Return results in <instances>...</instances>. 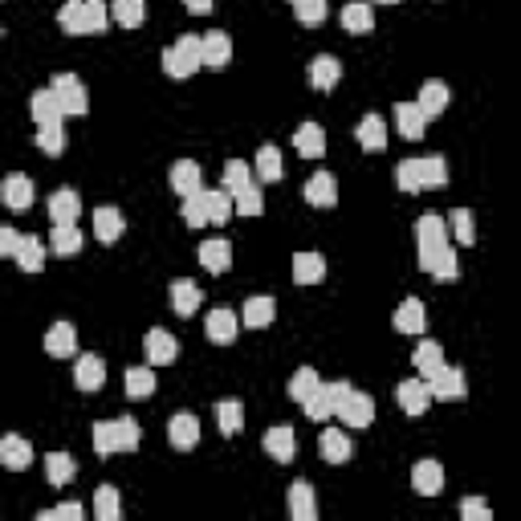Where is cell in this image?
I'll use <instances>...</instances> for the list:
<instances>
[{
    "label": "cell",
    "instance_id": "7dc6e473",
    "mask_svg": "<svg viewBox=\"0 0 521 521\" xmlns=\"http://www.w3.org/2000/svg\"><path fill=\"white\" fill-rule=\"evenodd\" d=\"M155 391V371L151 367H131L126 371V396L131 399H151Z\"/></svg>",
    "mask_w": 521,
    "mask_h": 521
},
{
    "label": "cell",
    "instance_id": "e0dca14e",
    "mask_svg": "<svg viewBox=\"0 0 521 521\" xmlns=\"http://www.w3.org/2000/svg\"><path fill=\"white\" fill-rule=\"evenodd\" d=\"M338 20H342V29L347 33L363 37V33L375 29V9H371V0H350L347 9L338 12Z\"/></svg>",
    "mask_w": 521,
    "mask_h": 521
},
{
    "label": "cell",
    "instance_id": "7402d4cb",
    "mask_svg": "<svg viewBox=\"0 0 521 521\" xmlns=\"http://www.w3.org/2000/svg\"><path fill=\"white\" fill-rule=\"evenodd\" d=\"M273 318H277V301L265 298V293H260V298H249L244 301V309H241V322L249 330H269Z\"/></svg>",
    "mask_w": 521,
    "mask_h": 521
},
{
    "label": "cell",
    "instance_id": "94428289",
    "mask_svg": "<svg viewBox=\"0 0 521 521\" xmlns=\"http://www.w3.org/2000/svg\"><path fill=\"white\" fill-rule=\"evenodd\" d=\"M82 517H86V509H82L77 501H61L58 509H41L37 513V521H82Z\"/></svg>",
    "mask_w": 521,
    "mask_h": 521
},
{
    "label": "cell",
    "instance_id": "d6986e66",
    "mask_svg": "<svg viewBox=\"0 0 521 521\" xmlns=\"http://www.w3.org/2000/svg\"><path fill=\"white\" fill-rule=\"evenodd\" d=\"M167 180H172V188L180 196H196L204 188V172H200V164H196V159H175Z\"/></svg>",
    "mask_w": 521,
    "mask_h": 521
},
{
    "label": "cell",
    "instance_id": "ba28073f",
    "mask_svg": "<svg viewBox=\"0 0 521 521\" xmlns=\"http://www.w3.org/2000/svg\"><path fill=\"white\" fill-rule=\"evenodd\" d=\"M241 326L244 322L232 309H208V318H204V330H208V338H212L216 347H232L236 334H241Z\"/></svg>",
    "mask_w": 521,
    "mask_h": 521
},
{
    "label": "cell",
    "instance_id": "484cf974",
    "mask_svg": "<svg viewBox=\"0 0 521 521\" xmlns=\"http://www.w3.org/2000/svg\"><path fill=\"white\" fill-rule=\"evenodd\" d=\"M338 82H342V66H338V58L318 53V58L309 61V86L314 90H334Z\"/></svg>",
    "mask_w": 521,
    "mask_h": 521
},
{
    "label": "cell",
    "instance_id": "3957f363",
    "mask_svg": "<svg viewBox=\"0 0 521 521\" xmlns=\"http://www.w3.org/2000/svg\"><path fill=\"white\" fill-rule=\"evenodd\" d=\"M428 383H432V396L440 399V404H461V399L469 396V379H464V371L461 367H448V363L436 371Z\"/></svg>",
    "mask_w": 521,
    "mask_h": 521
},
{
    "label": "cell",
    "instance_id": "6f0895ef",
    "mask_svg": "<svg viewBox=\"0 0 521 521\" xmlns=\"http://www.w3.org/2000/svg\"><path fill=\"white\" fill-rule=\"evenodd\" d=\"M249 184H252V167L241 164V159H228V164H224V188H228V192H241V188H249Z\"/></svg>",
    "mask_w": 521,
    "mask_h": 521
},
{
    "label": "cell",
    "instance_id": "ab89813d",
    "mask_svg": "<svg viewBox=\"0 0 521 521\" xmlns=\"http://www.w3.org/2000/svg\"><path fill=\"white\" fill-rule=\"evenodd\" d=\"M58 25L69 37H86V0H66L58 12Z\"/></svg>",
    "mask_w": 521,
    "mask_h": 521
},
{
    "label": "cell",
    "instance_id": "816d5d0a",
    "mask_svg": "<svg viewBox=\"0 0 521 521\" xmlns=\"http://www.w3.org/2000/svg\"><path fill=\"white\" fill-rule=\"evenodd\" d=\"M326 12H330L326 0H293V17H298L306 29L322 25V20H326Z\"/></svg>",
    "mask_w": 521,
    "mask_h": 521
},
{
    "label": "cell",
    "instance_id": "52a82bcc",
    "mask_svg": "<svg viewBox=\"0 0 521 521\" xmlns=\"http://www.w3.org/2000/svg\"><path fill=\"white\" fill-rule=\"evenodd\" d=\"M53 90H58L66 115H86L90 110V94H86V86H82V77L77 74H58L53 77Z\"/></svg>",
    "mask_w": 521,
    "mask_h": 521
},
{
    "label": "cell",
    "instance_id": "d6a6232c",
    "mask_svg": "<svg viewBox=\"0 0 521 521\" xmlns=\"http://www.w3.org/2000/svg\"><path fill=\"white\" fill-rule=\"evenodd\" d=\"M200 260H204V269H208V273H228V265H232V244L224 241V236H212V241H204V244H200Z\"/></svg>",
    "mask_w": 521,
    "mask_h": 521
},
{
    "label": "cell",
    "instance_id": "8d00e7d4",
    "mask_svg": "<svg viewBox=\"0 0 521 521\" xmlns=\"http://www.w3.org/2000/svg\"><path fill=\"white\" fill-rule=\"evenodd\" d=\"M45 477H49V485H53V489H66V485L77 477L74 456H69V453H49L45 456Z\"/></svg>",
    "mask_w": 521,
    "mask_h": 521
},
{
    "label": "cell",
    "instance_id": "7bdbcfd3",
    "mask_svg": "<svg viewBox=\"0 0 521 521\" xmlns=\"http://www.w3.org/2000/svg\"><path fill=\"white\" fill-rule=\"evenodd\" d=\"M216 420H220L224 436H236L244 428V404L241 399H220V404H216Z\"/></svg>",
    "mask_w": 521,
    "mask_h": 521
},
{
    "label": "cell",
    "instance_id": "f907efd6",
    "mask_svg": "<svg viewBox=\"0 0 521 521\" xmlns=\"http://www.w3.org/2000/svg\"><path fill=\"white\" fill-rule=\"evenodd\" d=\"M232 212H236V200H232L228 188H216V192H208V216H212V224H228Z\"/></svg>",
    "mask_w": 521,
    "mask_h": 521
},
{
    "label": "cell",
    "instance_id": "bcb514c9",
    "mask_svg": "<svg viewBox=\"0 0 521 521\" xmlns=\"http://www.w3.org/2000/svg\"><path fill=\"white\" fill-rule=\"evenodd\" d=\"M301 407H306V415L314 420V424H326V420H338V404L326 396V387H318V391H314V396H309Z\"/></svg>",
    "mask_w": 521,
    "mask_h": 521
},
{
    "label": "cell",
    "instance_id": "d590c367",
    "mask_svg": "<svg viewBox=\"0 0 521 521\" xmlns=\"http://www.w3.org/2000/svg\"><path fill=\"white\" fill-rule=\"evenodd\" d=\"M123 212L118 208H94V236L102 244H115L118 236H123Z\"/></svg>",
    "mask_w": 521,
    "mask_h": 521
},
{
    "label": "cell",
    "instance_id": "8992f818",
    "mask_svg": "<svg viewBox=\"0 0 521 521\" xmlns=\"http://www.w3.org/2000/svg\"><path fill=\"white\" fill-rule=\"evenodd\" d=\"M143 355L151 367H172L175 358H180V338L167 334V330H151L143 338Z\"/></svg>",
    "mask_w": 521,
    "mask_h": 521
},
{
    "label": "cell",
    "instance_id": "03108f58",
    "mask_svg": "<svg viewBox=\"0 0 521 521\" xmlns=\"http://www.w3.org/2000/svg\"><path fill=\"white\" fill-rule=\"evenodd\" d=\"M383 4H399V0H383Z\"/></svg>",
    "mask_w": 521,
    "mask_h": 521
},
{
    "label": "cell",
    "instance_id": "603a6c76",
    "mask_svg": "<svg viewBox=\"0 0 521 521\" xmlns=\"http://www.w3.org/2000/svg\"><path fill=\"white\" fill-rule=\"evenodd\" d=\"M412 489L420 493V497H436V493L445 489V469L436 461H420L412 469Z\"/></svg>",
    "mask_w": 521,
    "mask_h": 521
},
{
    "label": "cell",
    "instance_id": "d4e9b609",
    "mask_svg": "<svg viewBox=\"0 0 521 521\" xmlns=\"http://www.w3.org/2000/svg\"><path fill=\"white\" fill-rule=\"evenodd\" d=\"M306 204H314V208H334V204H338V180H334V175H330V172L309 175Z\"/></svg>",
    "mask_w": 521,
    "mask_h": 521
},
{
    "label": "cell",
    "instance_id": "ac0fdd59",
    "mask_svg": "<svg viewBox=\"0 0 521 521\" xmlns=\"http://www.w3.org/2000/svg\"><path fill=\"white\" fill-rule=\"evenodd\" d=\"M200 301H204V290L196 285V281H188V277L172 281V309L180 314V318H192L196 309H200Z\"/></svg>",
    "mask_w": 521,
    "mask_h": 521
},
{
    "label": "cell",
    "instance_id": "7a4b0ae2",
    "mask_svg": "<svg viewBox=\"0 0 521 521\" xmlns=\"http://www.w3.org/2000/svg\"><path fill=\"white\" fill-rule=\"evenodd\" d=\"M415 244H420V257H432L448 244V220L436 212H424L415 220Z\"/></svg>",
    "mask_w": 521,
    "mask_h": 521
},
{
    "label": "cell",
    "instance_id": "836d02e7",
    "mask_svg": "<svg viewBox=\"0 0 521 521\" xmlns=\"http://www.w3.org/2000/svg\"><path fill=\"white\" fill-rule=\"evenodd\" d=\"M355 135H358V147H363V151L375 155V151H383L387 147V123L379 115H363V123H358Z\"/></svg>",
    "mask_w": 521,
    "mask_h": 521
},
{
    "label": "cell",
    "instance_id": "8fae6325",
    "mask_svg": "<svg viewBox=\"0 0 521 521\" xmlns=\"http://www.w3.org/2000/svg\"><path fill=\"white\" fill-rule=\"evenodd\" d=\"M167 440H172V448H180V453L196 448L200 445V420H196L192 412H175L172 424H167Z\"/></svg>",
    "mask_w": 521,
    "mask_h": 521
},
{
    "label": "cell",
    "instance_id": "681fc988",
    "mask_svg": "<svg viewBox=\"0 0 521 521\" xmlns=\"http://www.w3.org/2000/svg\"><path fill=\"white\" fill-rule=\"evenodd\" d=\"M115 440H118V453H135L139 440H143V428H139V420H131V415L115 420Z\"/></svg>",
    "mask_w": 521,
    "mask_h": 521
},
{
    "label": "cell",
    "instance_id": "680465c9",
    "mask_svg": "<svg viewBox=\"0 0 521 521\" xmlns=\"http://www.w3.org/2000/svg\"><path fill=\"white\" fill-rule=\"evenodd\" d=\"M37 147L45 155H61L66 151V131H61V123H49L37 131Z\"/></svg>",
    "mask_w": 521,
    "mask_h": 521
},
{
    "label": "cell",
    "instance_id": "5bb4252c",
    "mask_svg": "<svg viewBox=\"0 0 521 521\" xmlns=\"http://www.w3.org/2000/svg\"><path fill=\"white\" fill-rule=\"evenodd\" d=\"M77 216H82V196L74 188H58L49 196V220L53 224H77Z\"/></svg>",
    "mask_w": 521,
    "mask_h": 521
},
{
    "label": "cell",
    "instance_id": "ee69618b",
    "mask_svg": "<svg viewBox=\"0 0 521 521\" xmlns=\"http://www.w3.org/2000/svg\"><path fill=\"white\" fill-rule=\"evenodd\" d=\"M184 224L188 228H204V224H212V216H208V188H200L196 196H184Z\"/></svg>",
    "mask_w": 521,
    "mask_h": 521
},
{
    "label": "cell",
    "instance_id": "74e56055",
    "mask_svg": "<svg viewBox=\"0 0 521 521\" xmlns=\"http://www.w3.org/2000/svg\"><path fill=\"white\" fill-rule=\"evenodd\" d=\"M252 167H257V175H260V184H277L281 175H285V167H281V151L273 143H265L257 151V159H252Z\"/></svg>",
    "mask_w": 521,
    "mask_h": 521
},
{
    "label": "cell",
    "instance_id": "b9f144b4",
    "mask_svg": "<svg viewBox=\"0 0 521 521\" xmlns=\"http://www.w3.org/2000/svg\"><path fill=\"white\" fill-rule=\"evenodd\" d=\"M318 387H322L318 371H314V367H301V371H293V379H290V387H285V391H290L293 404H306V399L314 396Z\"/></svg>",
    "mask_w": 521,
    "mask_h": 521
},
{
    "label": "cell",
    "instance_id": "f35d334b",
    "mask_svg": "<svg viewBox=\"0 0 521 521\" xmlns=\"http://www.w3.org/2000/svg\"><path fill=\"white\" fill-rule=\"evenodd\" d=\"M110 17H115V25H123V29H139L147 20V4L143 0H110Z\"/></svg>",
    "mask_w": 521,
    "mask_h": 521
},
{
    "label": "cell",
    "instance_id": "f5cc1de1",
    "mask_svg": "<svg viewBox=\"0 0 521 521\" xmlns=\"http://www.w3.org/2000/svg\"><path fill=\"white\" fill-rule=\"evenodd\" d=\"M396 184L399 192H424V175H420V159H404V164L396 167Z\"/></svg>",
    "mask_w": 521,
    "mask_h": 521
},
{
    "label": "cell",
    "instance_id": "83f0119b",
    "mask_svg": "<svg viewBox=\"0 0 521 521\" xmlns=\"http://www.w3.org/2000/svg\"><path fill=\"white\" fill-rule=\"evenodd\" d=\"M0 196H4V204H9L12 212H25L33 204V180L29 175H20V172H12L9 180H4V188H0Z\"/></svg>",
    "mask_w": 521,
    "mask_h": 521
},
{
    "label": "cell",
    "instance_id": "ffe728a7",
    "mask_svg": "<svg viewBox=\"0 0 521 521\" xmlns=\"http://www.w3.org/2000/svg\"><path fill=\"white\" fill-rule=\"evenodd\" d=\"M420 269L432 273L436 281H456V277H461V260H456L453 244H445V249L432 252V257H420Z\"/></svg>",
    "mask_w": 521,
    "mask_h": 521
},
{
    "label": "cell",
    "instance_id": "9f6ffc18",
    "mask_svg": "<svg viewBox=\"0 0 521 521\" xmlns=\"http://www.w3.org/2000/svg\"><path fill=\"white\" fill-rule=\"evenodd\" d=\"M232 200H236V212H241V216H260V212H265V196H260L257 184L241 188V192H232Z\"/></svg>",
    "mask_w": 521,
    "mask_h": 521
},
{
    "label": "cell",
    "instance_id": "4316f807",
    "mask_svg": "<svg viewBox=\"0 0 521 521\" xmlns=\"http://www.w3.org/2000/svg\"><path fill=\"white\" fill-rule=\"evenodd\" d=\"M415 107L424 110V115H428V123H432L436 115H445V110H448V86L440 82V77L424 82V86H420V98H415Z\"/></svg>",
    "mask_w": 521,
    "mask_h": 521
},
{
    "label": "cell",
    "instance_id": "db71d44e",
    "mask_svg": "<svg viewBox=\"0 0 521 521\" xmlns=\"http://www.w3.org/2000/svg\"><path fill=\"white\" fill-rule=\"evenodd\" d=\"M420 175H424V188H445L448 184L445 155H428V159H420Z\"/></svg>",
    "mask_w": 521,
    "mask_h": 521
},
{
    "label": "cell",
    "instance_id": "60d3db41",
    "mask_svg": "<svg viewBox=\"0 0 521 521\" xmlns=\"http://www.w3.org/2000/svg\"><path fill=\"white\" fill-rule=\"evenodd\" d=\"M12 260H17L25 273H41L45 269V244H41L37 236H20V249Z\"/></svg>",
    "mask_w": 521,
    "mask_h": 521
},
{
    "label": "cell",
    "instance_id": "9c48e42d",
    "mask_svg": "<svg viewBox=\"0 0 521 521\" xmlns=\"http://www.w3.org/2000/svg\"><path fill=\"white\" fill-rule=\"evenodd\" d=\"M74 383H77V391H86V396L102 391V387H107V358L82 355L77 358V367H74Z\"/></svg>",
    "mask_w": 521,
    "mask_h": 521
},
{
    "label": "cell",
    "instance_id": "cb8c5ba5",
    "mask_svg": "<svg viewBox=\"0 0 521 521\" xmlns=\"http://www.w3.org/2000/svg\"><path fill=\"white\" fill-rule=\"evenodd\" d=\"M232 61V41L228 33H204V69H228Z\"/></svg>",
    "mask_w": 521,
    "mask_h": 521
},
{
    "label": "cell",
    "instance_id": "9a60e30c",
    "mask_svg": "<svg viewBox=\"0 0 521 521\" xmlns=\"http://www.w3.org/2000/svg\"><path fill=\"white\" fill-rule=\"evenodd\" d=\"M293 151H298L301 159H322V155H326V131H322L318 123H301L298 131H293Z\"/></svg>",
    "mask_w": 521,
    "mask_h": 521
},
{
    "label": "cell",
    "instance_id": "30bf717a",
    "mask_svg": "<svg viewBox=\"0 0 521 521\" xmlns=\"http://www.w3.org/2000/svg\"><path fill=\"white\" fill-rule=\"evenodd\" d=\"M29 115H33V123H37V126L61 123V118H66V107H61L58 90H53V86L33 90V98H29Z\"/></svg>",
    "mask_w": 521,
    "mask_h": 521
},
{
    "label": "cell",
    "instance_id": "c3c4849f",
    "mask_svg": "<svg viewBox=\"0 0 521 521\" xmlns=\"http://www.w3.org/2000/svg\"><path fill=\"white\" fill-rule=\"evenodd\" d=\"M94 513H98V521H118V513H123V501H118V489H115V485H102V489L94 493Z\"/></svg>",
    "mask_w": 521,
    "mask_h": 521
},
{
    "label": "cell",
    "instance_id": "4fadbf2b",
    "mask_svg": "<svg viewBox=\"0 0 521 521\" xmlns=\"http://www.w3.org/2000/svg\"><path fill=\"white\" fill-rule=\"evenodd\" d=\"M45 355L49 358H74L77 355V330H74V322H53V326H49Z\"/></svg>",
    "mask_w": 521,
    "mask_h": 521
},
{
    "label": "cell",
    "instance_id": "e575fe53",
    "mask_svg": "<svg viewBox=\"0 0 521 521\" xmlns=\"http://www.w3.org/2000/svg\"><path fill=\"white\" fill-rule=\"evenodd\" d=\"M412 363H415V371H420L424 379H432L436 371L445 367V347H440V342H432V338H424V342L415 347Z\"/></svg>",
    "mask_w": 521,
    "mask_h": 521
},
{
    "label": "cell",
    "instance_id": "2e32d148",
    "mask_svg": "<svg viewBox=\"0 0 521 521\" xmlns=\"http://www.w3.org/2000/svg\"><path fill=\"white\" fill-rule=\"evenodd\" d=\"M265 453L277 464H290L293 456H298V436H293V428H285V424L269 428V432H265Z\"/></svg>",
    "mask_w": 521,
    "mask_h": 521
},
{
    "label": "cell",
    "instance_id": "1f68e13d",
    "mask_svg": "<svg viewBox=\"0 0 521 521\" xmlns=\"http://www.w3.org/2000/svg\"><path fill=\"white\" fill-rule=\"evenodd\" d=\"M318 453L326 464H347L350 461V440L347 432H338V428H326V432L318 436Z\"/></svg>",
    "mask_w": 521,
    "mask_h": 521
},
{
    "label": "cell",
    "instance_id": "91938a15",
    "mask_svg": "<svg viewBox=\"0 0 521 521\" xmlns=\"http://www.w3.org/2000/svg\"><path fill=\"white\" fill-rule=\"evenodd\" d=\"M110 25V9L102 4V0H86V37L90 33H107Z\"/></svg>",
    "mask_w": 521,
    "mask_h": 521
},
{
    "label": "cell",
    "instance_id": "e7e4bbea",
    "mask_svg": "<svg viewBox=\"0 0 521 521\" xmlns=\"http://www.w3.org/2000/svg\"><path fill=\"white\" fill-rule=\"evenodd\" d=\"M184 9L188 12H200V17H204V12H212V0H184Z\"/></svg>",
    "mask_w": 521,
    "mask_h": 521
},
{
    "label": "cell",
    "instance_id": "6125c7cd",
    "mask_svg": "<svg viewBox=\"0 0 521 521\" xmlns=\"http://www.w3.org/2000/svg\"><path fill=\"white\" fill-rule=\"evenodd\" d=\"M461 517L464 521H493V509L481 501V497H464V501H461Z\"/></svg>",
    "mask_w": 521,
    "mask_h": 521
},
{
    "label": "cell",
    "instance_id": "f1b7e54d",
    "mask_svg": "<svg viewBox=\"0 0 521 521\" xmlns=\"http://www.w3.org/2000/svg\"><path fill=\"white\" fill-rule=\"evenodd\" d=\"M0 464H4V469H12V473L29 469V464H33L29 440H20V436H4V440H0Z\"/></svg>",
    "mask_w": 521,
    "mask_h": 521
},
{
    "label": "cell",
    "instance_id": "5b68a950",
    "mask_svg": "<svg viewBox=\"0 0 521 521\" xmlns=\"http://www.w3.org/2000/svg\"><path fill=\"white\" fill-rule=\"evenodd\" d=\"M396 399H399V407H404L407 415H424L428 407L436 404L432 383H428L424 375H420V379H404V383H399V391H396Z\"/></svg>",
    "mask_w": 521,
    "mask_h": 521
},
{
    "label": "cell",
    "instance_id": "11a10c76",
    "mask_svg": "<svg viewBox=\"0 0 521 521\" xmlns=\"http://www.w3.org/2000/svg\"><path fill=\"white\" fill-rule=\"evenodd\" d=\"M448 232H456V241H461V244H477L473 212H469V208H456V212L448 216Z\"/></svg>",
    "mask_w": 521,
    "mask_h": 521
},
{
    "label": "cell",
    "instance_id": "be15d7a7",
    "mask_svg": "<svg viewBox=\"0 0 521 521\" xmlns=\"http://www.w3.org/2000/svg\"><path fill=\"white\" fill-rule=\"evenodd\" d=\"M17 249H20V236L12 232V224H0V252H4V257H17Z\"/></svg>",
    "mask_w": 521,
    "mask_h": 521
},
{
    "label": "cell",
    "instance_id": "277c9868",
    "mask_svg": "<svg viewBox=\"0 0 521 521\" xmlns=\"http://www.w3.org/2000/svg\"><path fill=\"white\" fill-rule=\"evenodd\" d=\"M338 420L347 428H358V432H363V428L375 424V399H371L367 391H350V396L342 399V407H338Z\"/></svg>",
    "mask_w": 521,
    "mask_h": 521
},
{
    "label": "cell",
    "instance_id": "4dcf8cb0",
    "mask_svg": "<svg viewBox=\"0 0 521 521\" xmlns=\"http://www.w3.org/2000/svg\"><path fill=\"white\" fill-rule=\"evenodd\" d=\"M326 277V257L318 252H293V281L298 285H318Z\"/></svg>",
    "mask_w": 521,
    "mask_h": 521
},
{
    "label": "cell",
    "instance_id": "7c38bea8",
    "mask_svg": "<svg viewBox=\"0 0 521 521\" xmlns=\"http://www.w3.org/2000/svg\"><path fill=\"white\" fill-rule=\"evenodd\" d=\"M285 509H290V517H293V521H314V517H318L314 485H309V481L290 485V493H285Z\"/></svg>",
    "mask_w": 521,
    "mask_h": 521
},
{
    "label": "cell",
    "instance_id": "6da1fadb",
    "mask_svg": "<svg viewBox=\"0 0 521 521\" xmlns=\"http://www.w3.org/2000/svg\"><path fill=\"white\" fill-rule=\"evenodd\" d=\"M159 66H164V74L175 77V82L192 77L196 69H204V37H192V33H184V37L175 41L172 49H164Z\"/></svg>",
    "mask_w": 521,
    "mask_h": 521
},
{
    "label": "cell",
    "instance_id": "44dd1931",
    "mask_svg": "<svg viewBox=\"0 0 521 521\" xmlns=\"http://www.w3.org/2000/svg\"><path fill=\"white\" fill-rule=\"evenodd\" d=\"M396 330H399V334H424V330H428V309H424V301H420V298L399 301V309H396Z\"/></svg>",
    "mask_w": 521,
    "mask_h": 521
},
{
    "label": "cell",
    "instance_id": "f546056e",
    "mask_svg": "<svg viewBox=\"0 0 521 521\" xmlns=\"http://www.w3.org/2000/svg\"><path fill=\"white\" fill-rule=\"evenodd\" d=\"M396 131L404 139H424V131H428V115L415 102H399L396 107Z\"/></svg>",
    "mask_w": 521,
    "mask_h": 521
},
{
    "label": "cell",
    "instance_id": "f6af8a7d",
    "mask_svg": "<svg viewBox=\"0 0 521 521\" xmlns=\"http://www.w3.org/2000/svg\"><path fill=\"white\" fill-rule=\"evenodd\" d=\"M49 244H53V252H58V257H74V252H82V232H77L74 224H53Z\"/></svg>",
    "mask_w": 521,
    "mask_h": 521
}]
</instances>
